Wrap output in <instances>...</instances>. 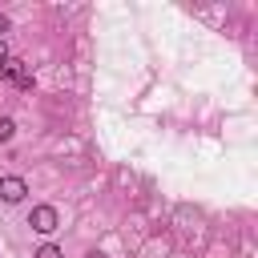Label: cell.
Wrapping results in <instances>:
<instances>
[{
	"mask_svg": "<svg viewBox=\"0 0 258 258\" xmlns=\"http://www.w3.org/2000/svg\"><path fill=\"white\" fill-rule=\"evenodd\" d=\"M36 258H60V250H56V246H40V250H36Z\"/></svg>",
	"mask_w": 258,
	"mask_h": 258,
	"instance_id": "5",
	"label": "cell"
},
{
	"mask_svg": "<svg viewBox=\"0 0 258 258\" xmlns=\"http://www.w3.org/2000/svg\"><path fill=\"white\" fill-rule=\"evenodd\" d=\"M93 258H105V254H93Z\"/></svg>",
	"mask_w": 258,
	"mask_h": 258,
	"instance_id": "7",
	"label": "cell"
},
{
	"mask_svg": "<svg viewBox=\"0 0 258 258\" xmlns=\"http://www.w3.org/2000/svg\"><path fill=\"white\" fill-rule=\"evenodd\" d=\"M28 226H32L36 234H52V230L60 226V218H56V210H52V206H36V210L28 214Z\"/></svg>",
	"mask_w": 258,
	"mask_h": 258,
	"instance_id": "2",
	"label": "cell"
},
{
	"mask_svg": "<svg viewBox=\"0 0 258 258\" xmlns=\"http://www.w3.org/2000/svg\"><path fill=\"white\" fill-rule=\"evenodd\" d=\"M28 194V185L20 181V177H0V202H8V206H16L20 198Z\"/></svg>",
	"mask_w": 258,
	"mask_h": 258,
	"instance_id": "3",
	"label": "cell"
},
{
	"mask_svg": "<svg viewBox=\"0 0 258 258\" xmlns=\"http://www.w3.org/2000/svg\"><path fill=\"white\" fill-rule=\"evenodd\" d=\"M12 133H16V125H12V121H8V117H0V141H8V137H12Z\"/></svg>",
	"mask_w": 258,
	"mask_h": 258,
	"instance_id": "4",
	"label": "cell"
},
{
	"mask_svg": "<svg viewBox=\"0 0 258 258\" xmlns=\"http://www.w3.org/2000/svg\"><path fill=\"white\" fill-rule=\"evenodd\" d=\"M0 77H4L8 85H16V89H32V73H28V64L16 60V56L0 60Z\"/></svg>",
	"mask_w": 258,
	"mask_h": 258,
	"instance_id": "1",
	"label": "cell"
},
{
	"mask_svg": "<svg viewBox=\"0 0 258 258\" xmlns=\"http://www.w3.org/2000/svg\"><path fill=\"white\" fill-rule=\"evenodd\" d=\"M0 60H8V48H4V40H0Z\"/></svg>",
	"mask_w": 258,
	"mask_h": 258,
	"instance_id": "6",
	"label": "cell"
}]
</instances>
